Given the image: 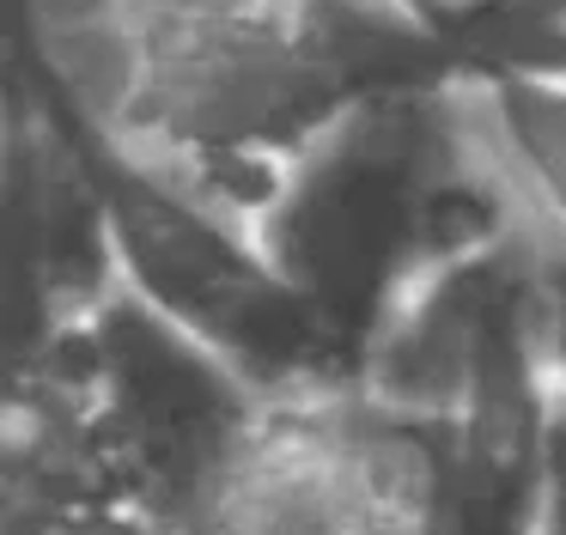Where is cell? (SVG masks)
I'll list each match as a JSON object with an SVG mask.
<instances>
[{"instance_id":"1","label":"cell","mask_w":566,"mask_h":535,"mask_svg":"<svg viewBox=\"0 0 566 535\" xmlns=\"http://www.w3.org/2000/svg\"><path fill=\"white\" fill-rule=\"evenodd\" d=\"M451 462L420 420L354 389L262 396L177 535H444Z\"/></svg>"},{"instance_id":"2","label":"cell","mask_w":566,"mask_h":535,"mask_svg":"<svg viewBox=\"0 0 566 535\" xmlns=\"http://www.w3.org/2000/svg\"><path fill=\"white\" fill-rule=\"evenodd\" d=\"M488 153L517 207V238L566 268V85L463 73Z\"/></svg>"},{"instance_id":"3","label":"cell","mask_w":566,"mask_h":535,"mask_svg":"<svg viewBox=\"0 0 566 535\" xmlns=\"http://www.w3.org/2000/svg\"><path fill=\"white\" fill-rule=\"evenodd\" d=\"M439 43L481 80L566 85V0H475L439 24Z\"/></svg>"}]
</instances>
